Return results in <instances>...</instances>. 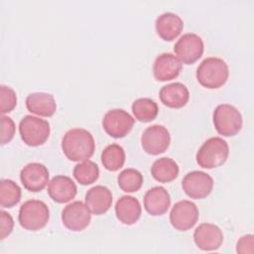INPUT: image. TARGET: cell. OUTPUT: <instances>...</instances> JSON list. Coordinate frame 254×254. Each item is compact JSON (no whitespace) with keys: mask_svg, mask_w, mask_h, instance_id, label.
<instances>
[{"mask_svg":"<svg viewBox=\"0 0 254 254\" xmlns=\"http://www.w3.org/2000/svg\"><path fill=\"white\" fill-rule=\"evenodd\" d=\"M182 70V63L171 53L159 55L153 64L154 77L159 81L175 79Z\"/></svg>","mask_w":254,"mask_h":254,"instance_id":"cell-15","label":"cell"},{"mask_svg":"<svg viewBox=\"0 0 254 254\" xmlns=\"http://www.w3.org/2000/svg\"><path fill=\"white\" fill-rule=\"evenodd\" d=\"M170 204V194L163 187H154L148 190L144 195V207L153 216L162 215L167 212Z\"/></svg>","mask_w":254,"mask_h":254,"instance_id":"cell-17","label":"cell"},{"mask_svg":"<svg viewBox=\"0 0 254 254\" xmlns=\"http://www.w3.org/2000/svg\"><path fill=\"white\" fill-rule=\"evenodd\" d=\"M142 207L139 200L131 195H122L115 204L117 218L126 225L134 224L141 216Z\"/></svg>","mask_w":254,"mask_h":254,"instance_id":"cell-21","label":"cell"},{"mask_svg":"<svg viewBox=\"0 0 254 254\" xmlns=\"http://www.w3.org/2000/svg\"><path fill=\"white\" fill-rule=\"evenodd\" d=\"M203 41L194 33L184 34L175 44L174 52L178 60L185 64H192L203 54Z\"/></svg>","mask_w":254,"mask_h":254,"instance_id":"cell-7","label":"cell"},{"mask_svg":"<svg viewBox=\"0 0 254 254\" xmlns=\"http://www.w3.org/2000/svg\"><path fill=\"white\" fill-rule=\"evenodd\" d=\"M20 187L12 180L4 179L0 182V204L2 207H13L21 199Z\"/></svg>","mask_w":254,"mask_h":254,"instance_id":"cell-27","label":"cell"},{"mask_svg":"<svg viewBox=\"0 0 254 254\" xmlns=\"http://www.w3.org/2000/svg\"><path fill=\"white\" fill-rule=\"evenodd\" d=\"M134 118L124 109L115 108L107 111L102 119L105 132L113 138H123L132 129Z\"/></svg>","mask_w":254,"mask_h":254,"instance_id":"cell-8","label":"cell"},{"mask_svg":"<svg viewBox=\"0 0 254 254\" xmlns=\"http://www.w3.org/2000/svg\"><path fill=\"white\" fill-rule=\"evenodd\" d=\"M27 109L39 116L50 117L57 110L55 97L47 92H33L26 98Z\"/></svg>","mask_w":254,"mask_h":254,"instance_id":"cell-22","label":"cell"},{"mask_svg":"<svg viewBox=\"0 0 254 254\" xmlns=\"http://www.w3.org/2000/svg\"><path fill=\"white\" fill-rule=\"evenodd\" d=\"M14 227V220L10 213L1 210V235L0 239L3 240L12 232Z\"/></svg>","mask_w":254,"mask_h":254,"instance_id":"cell-31","label":"cell"},{"mask_svg":"<svg viewBox=\"0 0 254 254\" xmlns=\"http://www.w3.org/2000/svg\"><path fill=\"white\" fill-rule=\"evenodd\" d=\"M162 103L170 108L184 107L190 98L188 87L182 82H173L164 85L159 92Z\"/></svg>","mask_w":254,"mask_h":254,"instance_id":"cell-20","label":"cell"},{"mask_svg":"<svg viewBox=\"0 0 254 254\" xmlns=\"http://www.w3.org/2000/svg\"><path fill=\"white\" fill-rule=\"evenodd\" d=\"M18 219L24 229L37 231L47 225L50 219V210L44 201L29 199L20 206Z\"/></svg>","mask_w":254,"mask_h":254,"instance_id":"cell-4","label":"cell"},{"mask_svg":"<svg viewBox=\"0 0 254 254\" xmlns=\"http://www.w3.org/2000/svg\"><path fill=\"white\" fill-rule=\"evenodd\" d=\"M236 251L240 254L253 253V235L247 234L242 236L236 244Z\"/></svg>","mask_w":254,"mask_h":254,"instance_id":"cell-32","label":"cell"},{"mask_svg":"<svg viewBox=\"0 0 254 254\" xmlns=\"http://www.w3.org/2000/svg\"><path fill=\"white\" fill-rule=\"evenodd\" d=\"M155 28L161 39L170 42L181 34L184 28V22L179 15L172 12H165L156 19Z\"/></svg>","mask_w":254,"mask_h":254,"instance_id":"cell-19","label":"cell"},{"mask_svg":"<svg viewBox=\"0 0 254 254\" xmlns=\"http://www.w3.org/2000/svg\"><path fill=\"white\" fill-rule=\"evenodd\" d=\"M90 219V210L80 200L68 203L62 211L63 224L71 231L83 230L88 226Z\"/></svg>","mask_w":254,"mask_h":254,"instance_id":"cell-12","label":"cell"},{"mask_svg":"<svg viewBox=\"0 0 254 254\" xmlns=\"http://www.w3.org/2000/svg\"><path fill=\"white\" fill-rule=\"evenodd\" d=\"M19 132L25 144L31 147L43 145L49 138L50 123L33 115L24 116L19 123Z\"/></svg>","mask_w":254,"mask_h":254,"instance_id":"cell-5","label":"cell"},{"mask_svg":"<svg viewBox=\"0 0 254 254\" xmlns=\"http://www.w3.org/2000/svg\"><path fill=\"white\" fill-rule=\"evenodd\" d=\"M198 209L195 203L183 199L174 204L170 212V222L172 226L180 231L190 229L198 219Z\"/></svg>","mask_w":254,"mask_h":254,"instance_id":"cell-10","label":"cell"},{"mask_svg":"<svg viewBox=\"0 0 254 254\" xmlns=\"http://www.w3.org/2000/svg\"><path fill=\"white\" fill-rule=\"evenodd\" d=\"M132 112L136 119L141 122H150L154 120L159 112L158 104L151 98H138L132 103Z\"/></svg>","mask_w":254,"mask_h":254,"instance_id":"cell-25","label":"cell"},{"mask_svg":"<svg viewBox=\"0 0 254 254\" xmlns=\"http://www.w3.org/2000/svg\"><path fill=\"white\" fill-rule=\"evenodd\" d=\"M229 154L227 142L220 137L207 139L196 152V162L203 169H214L223 165Z\"/></svg>","mask_w":254,"mask_h":254,"instance_id":"cell-3","label":"cell"},{"mask_svg":"<svg viewBox=\"0 0 254 254\" xmlns=\"http://www.w3.org/2000/svg\"><path fill=\"white\" fill-rule=\"evenodd\" d=\"M212 118L215 130L222 136H234L241 130V113L231 104L223 103L217 105L213 111Z\"/></svg>","mask_w":254,"mask_h":254,"instance_id":"cell-6","label":"cell"},{"mask_svg":"<svg viewBox=\"0 0 254 254\" xmlns=\"http://www.w3.org/2000/svg\"><path fill=\"white\" fill-rule=\"evenodd\" d=\"M49 171L41 163H29L20 172V180L26 190L33 192L41 191L49 183Z\"/></svg>","mask_w":254,"mask_h":254,"instance_id":"cell-13","label":"cell"},{"mask_svg":"<svg viewBox=\"0 0 254 254\" xmlns=\"http://www.w3.org/2000/svg\"><path fill=\"white\" fill-rule=\"evenodd\" d=\"M195 245L203 251H213L218 249L223 242L221 229L212 223H201L193 232Z\"/></svg>","mask_w":254,"mask_h":254,"instance_id":"cell-14","label":"cell"},{"mask_svg":"<svg viewBox=\"0 0 254 254\" xmlns=\"http://www.w3.org/2000/svg\"><path fill=\"white\" fill-rule=\"evenodd\" d=\"M62 149L65 157L70 161L88 160L95 150L93 136L83 128L69 129L63 137Z\"/></svg>","mask_w":254,"mask_h":254,"instance_id":"cell-1","label":"cell"},{"mask_svg":"<svg viewBox=\"0 0 254 254\" xmlns=\"http://www.w3.org/2000/svg\"><path fill=\"white\" fill-rule=\"evenodd\" d=\"M17 104L16 92L13 88L7 85H1V113L12 111Z\"/></svg>","mask_w":254,"mask_h":254,"instance_id":"cell-29","label":"cell"},{"mask_svg":"<svg viewBox=\"0 0 254 254\" xmlns=\"http://www.w3.org/2000/svg\"><path fill=\"white\" fill-rule=\"evenodd\" d=\"M171 136L169 130L159 124L147 127L142 136L141 144L143 150L150 155H159L164 153L170 146Z\"/></svg>","mask_w":254,"mask_h":254,"instance_id":"cell-9","label":"cell"},{"mask_svg":"<svg viewBox=\"0 0 254 254\" xmlns=\"http://www.w3.org/2000/svg\"><path fill=\"white\" fill-rule=\"evenodd\" d=\"M153 178L160 183H170L179 175V166L171 158L163 157L156 160L151 167Z\"/></svg>","mask_w":254,"mask_h":254,"instance_id":"cell-23","label":"cell"},{"mask_svg":"<svg viewBox=\"0 0 254 254\" xmlns=\"http://www.w3.org/2000/svg\"><path fill=\"white\" fill-rule=\"evenodd\" d=\"M77 189L75 183L66 176H55L48 185V193L58 203H65L74 198Z\"/></svg>","mask_w":254,"mask_h":254,"instance_id":"cell-16","label":"cell"},{"mask_svg":"<svg viewBox=\"0 0 254 254\" xmlns=\"http://www.w3.org/2000/svg\"><path fill=\"white\" fill-rule=\"evenodd\" d=\"M182 187L186 194L190 198L201 199L211 192L213 180L202 171H192L184 177Z\"/></svg>","mask_w":254,"mask_h":254,"instance_id":"cell-11","label":"cell"},{"mask_svg":"<svg viewBox=\"0 0 254 254\" xmlns=\"http://www.w3.org/2000/svg\"><path fill=\"white\" fill-rule=\"evenodd\" d=\"M85 204L95 215L105 213L112 204L111 190L104 186H95L85 193Z\"/></svg>","mask_w":254,"mask_h":254,"instance_id":"cell-18","label":"cell"},{"mask_svg":"<svg viewBox=\"0 0 254 254\" xmlns=\"http://www.w3.org/2000/svg\"><path fill=\"white\" fill-rule=\"evenodd\" d=\"M119 188L125 192H135L143 185V175L136 169L123 170L117 178Z\"/></svg>","mask_w":254,"mask_h":254,"instance_id":"cell-28","label":"cell"},{"mask_svg":"<svg viewBox=\"0 0 254 254\" xmlns=\"http://www.w3.org/2000/svg\"><path fill=\"white\" fill-rule=\"evenodd\" d=\"M103 167L111 172L118 171L125 163V151L118 144L108 145L101 153Z\"/></svg>","mask_w":254,"mask_h":254,"instance_id":"cell-24","label":"cell"},{"mask_svg":"<svg viewBox=\"0 0 254 254\" xmlns=\"http://www.w3.org/2000/svg\"><path fill=\"white\" fill-rule=\"evenodd\" d=\"M74 179L83 186L91 185L99 176V168L97 164L90 160L82 161L74 166L72 171Z\"/></svg>","mask_w":254,"mask_h":254,"instance_id":"cell-26","label":"cell"},{"mask_svg":"<svg viewBox=\"0 0 254 254\" xmlns=\"http://www.w3.org/2000/svg\"><path fill=\"white\" fill-rule=\"evenodd\" d=\"M229 75L227 64L220 58L209 57L204 59L196 68L197 81L206 88H219Z\"/></svg>","mask_w":254,"mask_h":254,"instance_id":"cell-2","label":"cell"},{"mask_svg":"<svg viewBox=\"0 0 254 254\" xmlns=\"http://www.w3.org/2000/svg\"><path fill=\"white\" fill-rule=\"evenodd\" d=\"M1 144L5 145L9 143L15 134V123L11 117H1Z\"/></svg>","mask_w":254,"mask_h":254,"instance_id":"cell-30","label":"cell"}]
</instances>
